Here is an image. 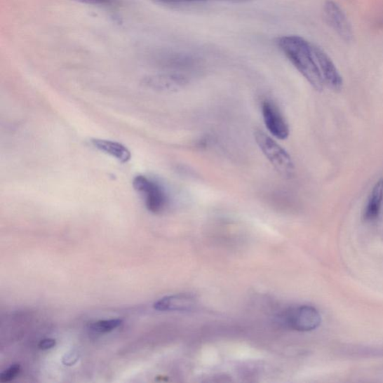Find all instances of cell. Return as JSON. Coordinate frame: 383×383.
<instances>
[{
  "label": "cell",
  "instance_id": "30bf717a",
  "mask_svg": "<svg viewBox=\"0 0 383 383\" xmlns=\"http://www.w3.org/2000/svg\"><path fill=\"white\" fill-rule=\"evenodd\" d=\"M337 354L351 358H383V345L346 344Z\"/></svg>",
  "mask_w": 383,
  "mask_h": 383
},
{
  "label": "cell",
  "instance_id": "3957f363",
  "mask_svg": "<svg viewBox=\"0 0 383 383\" xmlns=\"http://www.w3.org/2000/svg\"><path fill=\"white\" fill-rule=\"evenodd\" d=\"M133 186L143 198L145 206L153 213H160L167 206V196L162 187L144 175L133 179Z\"/></svg>",
  "mask_w": 383,
  "mask_h": 383
},
{
  "label": "cell",
  "instance_id": "8fae6325",
  "mask_svg": "<svg viewBox=\"0 0 383 383\" xmlns=\"http://www.w3.org/2000/svg\"><path fill=\"white\" fill-rule=\"evenodd\" d=\"M91 142L95 149L114 157L121 163H127L131 159L129 149L119 142L100 139H93Z\"/></svg>",
  "mask_w": 383,
  "mask_h": 383
},
{
  "label": "cell",
  "instance_id": "8992f818",
  "mask_svg": "<svg viewBox=\"0 0 383 383\" xmlns=\"http://www.w3.org/2000/svg\"><path fill=\"white\" fill-rule=\"evenodd\" d=\"M262 115L267 130L274 137L280 140L288 139L290 134L288 123L272 101H264Z\"/></svg>",
  "mask_w": 383,
  "mask_h": 383
},
{
  "label": "cell",
  "instance_id": "9a60e30c",
  "mask_svg": "<svg viewBox=\"0 0 383 383\" xmlns=\"http://www.w3.org/2000/svg\"><path fill=\"white\" fill-rule=\"evenodd\" d=\"M72 1L100 6H112L119 4V0H72Z\"/></svg>",
  "mask_w": 383,
  "mask_h": 383
},
{
  "label": "cell",
  "instance_id": "6da1fadb",
  "mask_svg": "<svg viewBox=\"0 0 383 383\" xmlns=\"http://www.w3.org/2000/svg\"><path fill=\"white\" fill-rule=\"evenodd\" d=\"M278 48L298 72L318 92H322L324 82L314 52V44L297 36L277 39Z\"/></svg>",
  "mask_w": 383,
  "mask_h": 383
},
{
  "label": "cell",
  "instance_id": "ba28073f",
  "mask_svg": "<svg viewBox=\"0 0 383 383\" xmlns=\"http://www.w3.org/2000/svg\"><path fill=\"white\" fill-rule=\"evenodd\" d=\"M187 83L185 76L176 74L150 76L143 81L145 86L159 93L177 92L185 87Z\"/></svg>",
  "mask_w": 383,
  "mask_h": 383
},
{
  "label": "cell",
  "instance_id": "e0dca14e",
  "mask_svg": "<svg viewBox=\"0 0 383 383\" xmlns=\"http://www.w3.org/2000/svg\"><path fill=\"white\" fill-rule=\"evenodd\" d=\"M78 354L74 351L67 354L62 358V363L65 365L72 366L74 365L78 360Z\"/></svg>",
  "mask_w": 383,
  "mask_h": 383
},
{
  "label": "cell",
  "instance_id": "5b68a950",
  "mask_svg": "<svg viewBox=\"0 0 383 383\" xmlns=\"http://www.w3.org/2000/svg\"><path fill=\"white\" fill-rule=\"evenodd\" d=\"M323 15L326 22L346 42L354 39V31L342 8L332 0H328L323 5Z\"/></svg>",
  "mask_w": 383,
  "mask_h": 383
},
{
  "label": "cell",
  "instance_id": "7a4b0ae2",
  "mask_svg": "<svg viewBox=\"0 0 383 383\" xmlns=\"http://www.w3.org/2000/svg\"><path fill=\"white\" fill-rule=\"evenodd\" d=\"M255 139L275 170L285 177H290L295 173V164L289 154L264 132L256 130Z\"/></svg>",
  "mask_w": 383,
  "mask_h": 383
},
{
  "label": "cell",
  "instance_id": "52a82bcc",
  "mask_svg": "<svg viewBox=\"0 0 383 383\" xmlns=\"http://www.w3.org/2000/svg\"><path fill=\"white\" fill-rule=\"evenodd\" d=\"M314 52L324 85L328 86L335 92L341 91L343 87V79L330 56L315 44H314Z\"/></svg>",
  "mask_w": 383,
  "mask_h": 383
},
{
  "label": "cell",
  "instance_id": "ac0fdd59",
  "mask_svg": "<svg viewBox=\"0 0 383 383\" xmlns=\"http://www.w3.org/2000/svg\"><path fill=\"white\" fill-rule=\"evenodd\" d=\"M55 344V340L52 339H46L40 342V343L39 344V347L41 349V350L47 351L50 350V349L53 348Z\"/></svg>",
  "mask_w": 383,
  "mask_h": 383
},
{
  "label": "cell",
  "instance_id": "277c9868",
  "mask_svg": "<svg viewBox=\"0 0 383 383\" xmlns=\"http://www.w3.org/2000/svg\"><path fill=\"white\" fill-rule=\"evenodd\" d=\"M283 319L290 329L298 332L316 330L322 321L318 310L310 306L292 308L285 312Z\"/></svg>",
  "mask_w": 383,
  "mask_h": 383
},
{
  "label": "cell",
  "instance_id": "7c38bea8",
  "mask_svg": "<svg viewBox=\"0 0 383 383\" xmlns=\"http://www.w3.org/2000/svg\"><path fill=\"white\" fill-rule=\"evenodd\" d=\"M383 204V178L379 180L371 191L367 202L363 219L370 222L375 221L379 216Z\"/></svg>",
  "mask_w": 383,
  "mask_h": 383
},
{
  "label": "cell",
  "instance_id": "4fadbf2b",
  "mask_svg": "<svg viewBox=\"0 0 383 383\" xmlns=\"http://www.w3.org/2000/svg\"><path fill=\"white\" fill-rule=\"evenodd\" d=\"M122 322L120 319L99 321L91 325V329L97 332H109L118 328Z\"/></svg>",
  "mask_w": 383,
  "mask_h": 383
},
{
  "label": "cell",
  "instance_id": "5bb4252c",
  "mask_svg": "<svg viewBox=\"0 0 383 383\" xmlns=\"http://www.w3.org/2000/svg\"><path fill=\"white\" fill-rule=\"evenodd\" d=\"M20 372V365H13L0 375V382H8L13 380Z\"/></svg>",
  "mask_w": 383,
  "mask_h": 383
},
{
  "label": "cell",
  "instance_id": "2e32d148",
  "mask_svg": "<svg viewBox=\"0 0 383 383\" xmlns=\"http://www.w3.org/2000/svg\"><path fill=\"white\" fill-rule=\"evenodd\" d=\"M155 1L164 4H182L190 2L207 1V0H155ZM221 1L246 2L248 0H221Z\"/></svg>",
  "mask_w": 383,
  "mask_h": 383
},
{
  "label": "cell",
  "instance_id": "9c48e42d",
  "mask_svg": "<svg viewBox=\"0 0 383 383\" xmlns=\"http://www.w3.org/2000/svg\"><path fill=\"white\" fill-rule=\"evenodd\" d=\"M195 306V297L186 294L167 296L154 304V309L161 311H186L193 309Z\"/></svg>",
  "mask_w": 383,
  "mask_h": 383
}]
</instances>
